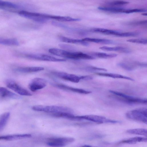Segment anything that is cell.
I'll use <instances>...</instances> for the list:
<instances>
[{"mask_svg": "<svg viewBox=\"0 0 147 147\" xmlns=\"http://www.w3.org/2000/svg\"><path fill=\"white\" fill-rule=\"evenodd\" d=\"M99 49L105 51H115L124 53H129L130 50L128 49L121 47H109L102 46L100 47Z\"/></svg>", "mask_w": 147, "mask_h": 147, "instance_id": "e0dca14e", "label": "cell"}, {"mask_svg": "<svg viewBox=\"0 0 147 147\" xmlns=\"http://www.w3.org/2000/svg\"><path fill=\"white\" fill-rule=\"evenodd\" d=\"M0 96L3 98L13 99L20 98L19 95L5 88L1 87H0Z\"/></svg>", "mask_w": 147, "mask_h": 147, "instance_id": "5bb4252c", "label": "cell"}, {"mask_svg": "<svg viewBox=\"0 0 147 147\" xmlns=\"http://www.w3.org/2000/svg\"><path fill=\"white\" fill-rule=\"evenodd\" d=\"M96 74L102 76L107 77L114 78L123 79L132 81H134V79L131 78L118 74L106 73H96Z\"/></svg>", "mask_w": 147, "mask_h": 147, "instance_id": "ac0fdd59", "label": "cell"}, {"mask_svg": "<svg viewBox=\"0 0 147 147\" xmlns=\"http://www.w3.org/2000/svg\"><path fill=\"white\" fill-rule=\"evenodd\" d=\"M19 14L23 17L35 21L44 23L48 19L51 18V15L45 14L33 13L25 11H21Z\"/></svg>", "mask_w": 147, "mask_h": 147, "instance_id": "277c9868", "label": "cell"}, {"mask_svg": "<svg viewBox=\"0 0 147 147\" xmlns=\"http://www.w3.org/2000/svg\"><path fill=\"white\" fill-rule=\"evenodd\" d=\"M0 44L8 46H18L19 42L16 38H5L0 37Z\"/></svg>", "mask_w": 147, "mask_h": 147, "instance_id": "603a6c76", "label": "cell"}, {"mask_svg": "<svg viewBox=\"0 0 147 147\" xmlns=\"http://www.w3.org/2000/svg\"><path fill=\"white\" fill-rule=\"evenodd\" d=\"M44 67H20L16 69L17 71L23 73H28L38 72L43 70Z\"/></svg>", "mask_w": 147, "mask_h": 147, "instance_id": "2e32d148", "label": "cell"}, {"mask_svg": "<svg viewBox=\"0 0 147 147\" xmlns=\"http://www.w3.org/2000/svg\"><path fill=\"white\" fill-rule=\"evenodd\" d=\"M90 55L94 57L103 59H107L116 57L117 55L116 54H108L99 52H94L90 53Z\"/></svg>", "mask_w": 147, "mask_h": 147, "instance_id": "cb8c5ba5", "label": "cell"}, {"mask_svg": "<svg viewBox=\"0 0 147 147\" xmlns=\"http://www.w3.org/2000/svg\"><path fill=\"white\" fill-rule=\"evenodd\" d=\"M82 40L86 42H92L106 44H114L115 43L113 40L105 39L86 38L82 39Z\"/></svg>", "mask_w": 147, "mask_h": 147, "instance_id": "ffe728a7", "label": "cell"}, {"mask_svg": "<svg viewBox=\"0 0 147 147\" xmlns=\"http://www.w3.org/2000/svg\"><path fill=\"white\" fill-rule=\"evenodd\" d=\"M147 21L142 20L131 22L129 23V24L132 25H145L146 24Z\"/></svg>", "mask_w": 147, "mask_h": 147, "instance_id": "e575fe53", "label": "cell"}, {"mask_svg": "<svg viewBox=\"0 0 147 147\" xmlns=\"http://www.w3.org/2000/svg\"><path fill=\"white\" fill-rule=\"evenodd\" d=\"M54 86L61 89L68 90L80 94H88L90 93L91 92L85 90L84 89L70 87L62 84H55Z\"/></svg>", "mask_w": 147, "mask_h": 147, "instance_id": "7c38bea8", "label": "cell"}, {"mask_svg": "<svg viewBox=\"0 0 147 147\" xmlns=\"http://www.w3.org/2000/svg\"><path fill=\"white\" fill-rule=\"evenodd\" d=\"M127 41L144 45H146L147 43V40L146 38L131 39L127 40Z\"/></svg>", "mask_w": 147, "mask_h": 147, "instance_id": "f1b7e54d", "label": "cell"}, {"mask_svg": "<svg viewBox=\"0 0 147 147\" xmlns=\"http://www.w3.org/2000/svg\"><path fill=\"white\" fill-rule=\"evenodd\" d=\"M146 129L143 128L134 129L127 130V133L129 134L147 136Z\"/></svg>", "mask_w": 147, "mask_h": 147, "instance_id": "4316f807", "label": "cell"}, {"mask_svg": "<svg viewBox=\"0 0 147 147\" xmlns=\"http://www.w3.org/2000/svg\"><path fill=\"white\" fill-rule=\"evenodd\" d=\"M59 45L61 47L65 49H67L70 51H73L75 50L73 47L68 45L61 44H59Z\"/></svg>", "mask_w": 147, "mask_h": 147, "instance_id": "836d02e7", "label": "cell"}, {"mask_svg": "<svg viewBox=\"0 0 147 147\" xmlns=\"http://www.w3.org/2000/svg\"><path fill=\"white\" fill-rule=\"evenodd\" d=\"M146 10L143 9H125L124 13H132L140 12H145Z\"/></svg>", "mask_w": 147, "mask_h": 147, "instance_id": "4dcf8cb0", "label": "cell"}, {"mask_svg": "<svg viewBox=\"0 0 147 147\" xmlns=\"http://www.w3.org/2000/svg\"><path fill=\"white\" fill-rule=\"evenodd\" d=\"M75 140L70 138H55L49 139L47 144L53 147H63L70 143L73 142Z\"/></svg>", "mask_w": 147, "mask_h": 147, "instance_id": "9c48e42d", "label": "cell"}, {"mask_svg": "<svg viewBox=\"0 0 147 147\" xmlns=\"http://www.w3.org/2000/svg\"><path fill=\"white\" fill-rule=\"evenodd\" d=\"M10 116L9 112L5 113L0 115V131L6 125Z\"/></svg>", "mask_w": 147, "mask_h": 147, "instance_id": "d4e9b609", "label": "cell"}, {"mask_svg": "<svg viewBox=\"0 0 147 147\" xmlns=\"http://www.w3.org/2000/svg\"><path fill=\"white\" fill-rule=\"evenodd\" d=\"M118 65L120 67L123 69L128 71H131L133 70L134 69V66L124 63H120L118 64Z\"/></svg>", "mask_w": 147, "mask_h": 147, "instance_id": "83f0119b", "label": "cell"}, {"mask_svg": "<svg viewBox=\"0 0 147 147\" xmlns=\"http://www.w3.org/2000/svg\"><path fill=\"white\" fill-rule=\"evenodd\" d=\"M109 92L116 96L120 97L119 99L126 102L129 103H140V104H147L146 99H143L134 97L131 96L127 95L123 93L114 91L110 90Z\"/></svg>", "mask_w": 147, "mask_h": 147, "instance_id": "ba28073f", "label": "cell"}, {"mask_svg": "<svg viewBox=\"0 0 147 147\" xmlns=\"http://www.w3.org/2000/svg\"><path fill=\"white\" fill-rule=\"evenodd\" d=\"M138 34V33L134 32H121L119 37H126L135 36Z\"/></svg>", "mask_w": 147, "mask_h": 147, "instance_id": "d6a6232c", "label": "cell"}, {"mask_svg": "<svg viewBox=\"0 0 147 147\" xmlns=\"http://www.w3.org/2000/svg\"><path fill=\"white\" fill-rule=\"evenodd\" d=\"M83 146L90 147L91 146H90L85 145L84 146Z\"/></svg>", "mask_w": 147, "mask_h": 147, "instance_id": "8d00e7d4", "label": "cell"}, {"mask_svg": "<svg viewBox=\"0 0 147 147\" xmlns=\"http://www.w3.org/2000/svg\"><path fill=\"white\" fill-rule=\"evenodd\" d=\"M92 32L102 33L106 35H112L119 36L120 32L117 31L102 28H95L92 29Z\"/></svg>", "mask_w": 147, "mask_h": 147, "instance_id": "d6986e66", "label": "cell"}, {"mask_svg": "<svg viewBox=\"0 0 147 147\" xmlns=\"http://www.w3.org/2000/svg\"><path fill=\"white\" fill-rule=\"evenodd\" d=\"M76 117L77 120L84 119L98 123H116L119 122L117 121L108 119L105 117L95 115L76 116Z\"/></svg>", "mask_w": 147, "mask_h": 147, "instance_id": "8992f818", "label": "cell"}, {"mask_svg": "<svg viewBox=\"0 0 147 147\" xmlns=\"http://www.w3.org/2000/svg\"><path fill=\"white\" fill-rule=\"evenodd\" d=\"M21 56L35 60L53 62H63L64 59L56 58L47 55L42 54H23Z\"/></svg>", "mask_w": 147, "mask_h": 147, "instance_id": "52a82bcc", "label": "cell"}, {"mask_svg": "<svg viewBox=\"0 0 147 147\" xmlns=\"http://www.w3.org/2000/svg\"><path fill=\"white\" fill-rule=\"evenodd\" d=\"M6 84L7 87L20 95L29 96L32 95V94L29 91L12 80L7 81Z\"/></svg>", "mask_w": 147, "mask_h": 147, "instance_id": "30bf717a", "label": "cell"}, {"mask_svg": "<svg viewBox=\"0 0 147 147\" xmlns=\"http://www.w3.org/2000/svg\"><path fill=\"white\" fill-rule=\"evenodd\" d=\"M47 85V81L43 79L36 78L32 79L28 85V88L32 92H35L45 87Z\"/></svg>", "mask_w": 147, "mask_h": 147, "instance_id": "8fae6325", "label": "cell"}, {"mask_svg": "<svg viewBox=\"0 0 147 147\" xmlns=\"http://www.w3.org/2000/svg\"><path fill=\"white\" fill-rule=\"evenodd\" d=\"M50 53L54 55L73 59H93L94 57L80 52L68 51L63 49L53 48L49 50Z\"/></svg>", "mask_w": 147, "mask_h": 147, "instance_id": "6da1fadb", "label": "cell"}, {"mask_svg": "<svg viewBox=\"0 0 147 147\" xmlns=\"http://www.w3.org/2000/svg\"><path fill=\"white\" fill-rule=\"evenodd\" d=\"M31 135L30 134H17L0 136V140L12 141L16 140L31 137Z\"/></svg>", "mask_w": 147, "mask_h": 147, "instance_id": "4fadbf2b", "label": "cell"}, {"mask_svg": "<svg viewBox=\"0 0 147 147\" xmlns=\"http://www.w3.org/2000/svg\"><path fill=\"white\" fill-rule=\"evenodd\" d=\"M142 15H143V16H147V13H142Z\"/></svg>", "mask_w": 147, "mask_h": 147, "instance_id": "d590c367", "label": "cell"}, {"mask_svg": "<svg viewBox=\"0 0 147 147\" xmlns=\"http://www.w3.org/2000/svg\"><path fill=\"white\" fill-rule=\"evenodd\" d=\"M147 141V140L146 138L141 137H135L123 140L121 141L120 143H127L129 144H134L138 142H146Z\"/></svg>", "mask_w": 147, "mask_h": 147, "instance_id": "44dd1931", "label": "cell"}, {"mask_svg": "<svg viewBox=\"0 0 147 147\" xmlns=\"http://www.w3.org/2000/svg\"><path fill=\"white\" fill-rule=\"evenodd\" d=\"M59 38L61 41L64 42L79 44L85 46H87L89 45L88 43L82 39L80 40L69 38L62 36H60Z\"/></svg>", "mask_w": 147, "mask_h": 147, "instance_id": "9a60e30c", "label": "cell"}, {"mask_svg": "<svg viewBox=\"0 0 147 147\" xmlns=\"http://www.w3.org/2000/svg\"><path fill=\"white\" fill-rule=\"evenodd\" d=\"M85 69L86 70L90 71H107V70L105 69L92 66L88 67H86Z\"/></svg>", "mask_w": 147, "mask_h": 147, "instance_id": "1f68e13d", "label": "cell"}, {"mask_svg": "<svg viewBox=\"0 0 147 147\" xmlns=\"http://www.w3.org/2000/svg\"><path fill=\"white\" fill-rule=\"evenodd\" d=\"M98 9L102 11L114 13H124L125 9L121 8L106 7H99Z\"/></svg>", "mask_w": 147, "mask_h": 147, "instance_id": "484cf974", "label": "cell"}, {"mask_svg": "<svg viewBox=\"0 0 147 147\" xmlns=\"http://www.w3.org/2000/svg\"><path fill=\"white\" fill-rule=\"evenodd\" d=\"M32 109L35 111L44 112L51 114L60 112H67L72 113V110L70 108L57 106L35 105L33 106Z\"/></svg>", "mask_w": 147, "mask_h": 147, "instance_id": "7a4b0ae2", "label": "cell"}, {"mask_svg": "<svg viewBox=\"0 0 147 147\" xmlns=\"http://www.w3.org/2000/svg\"><path fill=\"white\" fill-rule=\"evenodd\" d=\"M52 73L61 78L74 83H78L81 80H86L88 78L87 75L78 76L65 72L57 71L52 72Z\"/></svg>", "mask_w": 147, "mask_h": 147, "instance_id": "5b68a950", "label": "cell"}, {"mask_svg": "<svg viewBox=\"0 0 147 147\" xmlns=\"http://www.w3.org/2000/svg\"><path fill=\"white\" fill-rule=\"evenodd\" d=\"M129 2L123 1H115L107 3V4L111 5H120L128 4Z\"/></svg>", "mask_w": 147, "mask_h": 147, "instance_id": "f546056e", "label": "cell"}, {"mask_svg": "<svg viewBox=\"0 0 147 147\" xmlns=\"http://www.w3.org/2000/svg\"><path fill=\"white\" fill-rule=\"evenodd\" d=\"M147 111L145 108H137L127 112L126 116L129 119L147 124Z\"/></svg>", "mask_w": 147, "mask_h": 147, "instance_id": "3957f363", "label": "cell"}, {"mask_svg": "<svg viewBox=\"0 0 147 147\" xmlns=\"http://www.w3.org/2000/svg\"><path fill=\"white\" fill-rule=\"evenodd\" d=\"M53 117L72 120H76V116L72 113L67 112H60L51 114Z\"/></svg>", "mask_w": 147, "mask_h": 147, "instance_id": "7402d4cb", "label": "cell"}]
</instances>
